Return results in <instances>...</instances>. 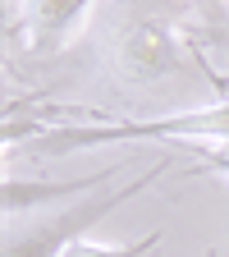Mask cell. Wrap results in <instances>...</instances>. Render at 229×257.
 <instances>
[{"label":"cell","mask_w":229,"mask_h":257,"mask_svg":"<svg viewBox=\"0 0 229 257\" xmlns=\"http://www.w3.org/2000/svg\"><path fill=\"white\" fill-rule=\"evenodd\" d=\"M106 110L92 124H60V119H28L19 124L14 115L5 119V143L14 147L19 138L28 143V156H69L87 147H115V143H229V101H215L206 110L188 115H160V119H110Z\"/></svg>","instance_id":"cell-2"},{"label":"cell","mask_w":229,"mask_h":257,"mask_svg":"<svg viewBox=\"0 0 229 257\" xmlns=\"http://www.w3.org/2000/svg\"><path fill=\"white\" fill-rule=\"evenodd\" d=\"M92 5L96 0H19V19L10 23V37H19L28 55H37V60L55 55Z\"/></svg>","instance_id":"cell-4"},{"label":"cell","mask_w":229,"mask_h":257,"mask_svg":"<svg viewBox=\"0 0 229 257\" xmlns=\"http://www.w3.org/2000/svg\"><path fill=\"white\" fill-rule=\"evenodd\" d=\"M165 170H170L165 161H156L147 175H138L133 184H124L119 193H96L92 202L69 207V211H55V216H46V220H28V225L10 220V230H5V257H64V248H69V243H78L96 220H106L110 211H119L128 198H138V193H142L147 184H156Z\"/></svg>","instance_id":"cell-3"},{"label":"cell","mask_w":229,"mask_h":257,"mask_svg":"<svg viewBox=\"0 0 229 257\" xmlns=\"http://www.w3.org/2000/svg\"><path fill=\"white\" fill-rule=\"evenodd\" d=\"M192 42L197 37H188L165 14H115V19H101L92 32L96 55L124 92H156L192 74V78H206L220 101H229V83L202 60Z\"/></svg>","instance_id":"cell-1"},{"label":"cell","mask_w":229,"mask_h":257,"mask_svg":"<svg viewBox=\"0 0 229 257\" xmlns=\"http://www.w3.org/2000/svg\"><path fill=\"white\" fill-rule=\"evenodd\" d=\"M188 152H202V175H224L229 179V143H224V152H206V147H188Z\"/></svg>","instance_id":"cell-7"},{"label":"cell","mask_w":229,"mask_h":257,"mask_svg":"<svg viewBox=\"0 0 229 257\" xmlns=\"http://www.w3.org/2000/svg\"><path fill=\"white\" fill-rule=\"evenodd\" d=\"M160 243V234H147V239H138V243H92V239H78V243H69L64 248V257H147L151 248Z\"/></svg>","instance_id":"cell-6"},{"label":"cell","mask_w":229,"mask_h":257,"mask_svg":"<svg viewBox=\"0 0 229 257\" xmlns=\"http://www.w3.org/2000/svg\"><path fill=\"white\" fill-rule=\"evenodd\" d=\"M119 170H124V166H110V170H101V175H87V179H69V184H19V179H10V184H5V216L14 220L23 207H37V202L64 198V193H87V188H96V184H110Z\"/></svg>","instance_id":"cell-5"},{"label":"cell","mask_w":229,"mask_h":257,"mask_svg":"<svg viewBox=\"0 0 229 257\" xmlns=\"http://www.w3.org/2000/svg\"><path fill=\"white\" fill-rule=\"evenodd\" d=\"M197 5H202V0H197Z\"/></svg>","instance_id":"cell-8"}]
</instances>
